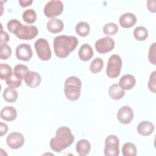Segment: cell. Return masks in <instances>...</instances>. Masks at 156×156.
I'll list each match as a JSON object with an SVG mask.
<instances>
[{
  "instance_id": "1",
  "label": "cell",
  "mask_w": 156,
  "mask_h": 156,
  "mask_svg": "<svg viewBox=\"0 0 156 156\" xmlns=\"http://www.w3.org/2000/svg\"><path fill=\"white\" fill-rule=\"evenodd\" d=\"M74 141V136L71 129L66 126L59 127L55 133V136L50 140L51 149L56 152H60L63 149L71 146Z\"/></svg>"
},
{
  "instance_id": "2",
  "label": "cell",
  "mask_w": 156,
  "mask_h": 156,
  "mask_svg": "<svg viewBox=\"0 0 156 156\" xmlns=\"http://www.w3.org/2000/svg\"><path fill=\"white\" fill-rule=\"evenodd\" d=\"M78 44V40L74 36L60 35L54 39L53 47L55 55L59 58H65L73 51Z\"/></svg>"
},
{
  "instance_id": "3",
  "label": "cell",
  "mask_w": 156,
  "mask_h": 156,
  "mask_svg": "<svg viewBox=\"0 0 156 156\" xmlns=\"http://www.w3.org/2000/svg\"><path fill=\"white\" fill-rule=\"evenodd\" d=\"M82 82L76 76L68 77L65 81L64 93L66 98L70 101L77 100L80 95Z\"/></svg>"
},
{
  "instance_id": "4",
  "label": "cell",
  "mask_w": 156,
  "mask_h": 156,
  "mask_svg": "<svg viewBox=\"0 0 156 156\" xmlns=\"http://www.w3.org/2000/svg\"><path fill=\"white\" fill-rule=\"evenodd\" d=\"M122 60L119 55L113 54L111 55L108 60L106 73L110 78H115L120 74L122 68Z\"/></svg>"
},
{
  "instance_id": "5",
  "label": "cell",
  "mask_w": 156,
  "mask_h": 156,
  "mask_svg": "<svg viewBox=\"0 0 156 156\" xmlns=\"http://www.w3.org/2000/svg\"><path fill=\"white\" fill-rule=\"evenodd\" d=\"M37 54L39 58L43 61H47L51 57V50L48 41L43 38L38 39L34 44Z\"/></svg>"
},
{
  "instance_id": "6",
  "label": "cell",
  "mask_w": 156,
  "mask_h": 156,
  "mask_svg": "<svg viewBox=\"0 0 156 156\" xmlns=\"http://www.w3.org/2000/svg\"><path fill=\"white\" fill-rule=\"evenodd\" d=\"M38 30L35 26H23L21 23L16 30L15 31L14 34L21 40H32L36 37L38 35Z\"/></svg>"
},
{
  "instance_id": "7",
  "label": "cell",
  "mask_w": 156,
  "mask_h": 156,
  "mask_svg": "<svg viewBox=\"0 0 156 156\" xmlns=\"http://www.w3.org/2000/svg\"><path fill=\"white\" fill-rule=\"evenodd\" d=\"M119 141L115 135H108L105 140L104 155L105 156H118L119 154Z\"/></svg>"
},
{
  "instance_id": "8",
  "label": "cell",
  "mask_w": 156,
  "mask_h": 156,
  "mask_svg": "<svg viewBox=\"0 0 156 156\" xmlns=\"http://www.w3.org/2000/svg\"><path fill=\"white\" fill-rule=\"evenodd\" d=\"M63 10V4L59 0H52L47 2L44 7V13L46 16L51 18L60 15Z\"/></svg>"
},
{
  "instance_id": "9",
  "label": "cell",
  "mask_w": 156,
  "mask_h": 156,
  "mask_svg": "<svg viewBox=\"0 0 156 156\" xmlns=\"http://www.w3.org/2000/svg\"><path fill=\"white\" fill-rule=\"evenodd\" d=\"M115 41L110 37L102 38L96 41L95 48L98 52L105 54L113 50L115 47Z\"/></svg>"
},
{
  "instance_id": "10",
  "label": "cell",
  "mask_w": 156,
  "mask_h": 156,
  "mask_svg": "<svg viewBox=\"0 0 156 156\" xmlns=\"http://www.w3.org/2000/svg\"><path fill=\"white\" fill-rule=\"evenodd\" d=\"M15 54L18 60L28 61L32 57L33 52L30 45L27 43H22L16 47Z\"/></svg>"
},
{
  "instance_id": "11",
  "label": "cell",
  "mask_w": 156,
  "mask_h": 156,
  "mask_svg": "<svg viewBox=\"0 0 156 156\" xmlns=\"http://www.w3.org/2000/svg\"><path fill=\"white\" fill-rule=\"evenodd\" d=\"M6 141L10 148L17 149L23 146L24 143V138L20 132H12L7 136Z\"/></svg>"
},
{
  "instance_id": "12",
  "label": "cell",
  "mask_w": 156,
  "mask_h": 156,
  "mask_svg": "<svg viewBox=\"0 0 156 156\" xmlns=\"http://www.w3.org/2000/svg\"><path fill=\"white\" fill-rule=\"evenodd\" d=\"M117 118L122 124H127L130 123L133 118V110L129 105L121 107L118 112Z\"/></svg>"
},
{
  "instance_id": "13",
  "label": "cell",
  "mask_w": 156,
  "mask_h": 156,
  "mask_svg": "<svg viewBox=\"0 0 156 156\" xmlns=\"http://www.w3.org/2000/svg\"><path fill=\"white\" fill-rule=\"evenodd\" d=\"M24 80L28 87L34 88H36L40 84L41 78L38 73L29 71L24 76Z\"/></svg>"
},
{
  "instance_id": "14",
  "label": "cell",
  "mask_w": 156,
  "mask_h": 156,
  "mask_svg": "<svg viewBox=\"0 0 156 156\" xmlns=\"http://www.w3.org/2000/svg\"><path fill=\"white\" fill-rule=\"evenodd\" d=\"M136 22V16L132 13L127 12L122 14L119 19V23L121 27L129 28L135 25Z\"/></svg>"
},
{
  "instance_id": "15",
  "label": "cell",
  "mask_w": 156,
  "mask_h": 156,
  "mask_svg": "<svg viewBox=\"0 0 156 156\" xmlns=\"http://www.w3.org/2000/svg\"><path fill=\"white\" fill-rule=\"evenodd\" d=\"M47 29L49 32L52 34L59 33L62 32L64 27L63 21L57 18H51L49 20L46 24Z\"/></svg>"
},
{
  "instance_id": "16",
  "label": "cell",
  "mask_w": 156,
  "mask_h": 156,
  "mask_svg": "<svg viewBox=\"0 0 156 156\" xmlns=\"http://www.w3.org/2000/svg\"><path fill=\"white\" fill-rule=\"evenodd\" d=\"M136 83L135 78L131 74H125L121 77L119 81V85L126 90H131L133 88Z\"/></svg>"
},
{
  "instance_id": "17",
  "label": "cell",
  "mask_w": 156,
  "mask_h": 156,
  "mask_svg": "<svg viewBox=\"0 0 156 156\" xmlns=\"http://www.w3.org/2000/svg\"><path fill=\"white\" fill-rule=\"evenodd\" d=\"M154 130V124L148 121H143L140 122L137 126V132L143 136H148L151 135Z\"/></svg>"
},
{
  "instance_id": "18",
  "label": "cell",
  "mask_w": 156,
  "mask_h": 156,
  "mask_svg": "<svg viewBox=\"0 0 156 156\" xmlns=\"http://www.w3.org/2000/svg\"><path fill=\"white\" fill-rule=\"evenodd\" d=\"M17 116L16 110L12 106H5L1 111V117L6 121H12Z\"/></svg>"
},
{
  "instance_id": "19",
  "label": "cell",
  "mask_w": 156,
  "mask_h": 156,
  "mask_svg": "<svg viewBox=\"0 0 156 156\" xmlns=\"http://www.w3.org/2000/svg\"><path fill=\"white\" fill-rule=\"evenodd\" d=\"M79 58L84 62L89 60L93 55V51L91 46L88 44H82L78 52Z\"/></svg>"
},
{
  "instance_id": "20",
  "label": "cell",
  "mask_w": 156,
  "mask_h": 156,
  "mask_svg": "<svg viewBox=\"0 0 156 156\" xmlns=\"http://www.w3.org/2000/svg\"><path fill=\"white\" fill-rule=\"evenodd\" d=\"M76 151L77 154L80 156H85L88 155L91 149V144L90 142L85 140H80L76 143Z\"/></svg>"
},
{
  "instance_id": "21",
  "label": "cell",
  "mask_w": 156,
  "mask_h": 156,
  "mask_svg": "<svg viewBox=\"0 0 156 156\" xmlns=\"http://www.w3.org/2000/svg\"><path fill=\"white\" fill-rule=\"evenodd\" d=\"M108 94L111 98L114 100H119L125 95L124 90H123L119 84H112L108 89Z\"/></svg>"
},
{
  "instance_id": "22",
  "label": "cell",
  "mask_w": 156,
  "mask_h": 156,
  "mask_svg": "<svg viewBox=\"0 0 156 156\" xmlns=\"http://www.w3.org/2000/svg\"><path fill=\"white\" fill-rule=\"evenodd\" d=\"M22 79L23 78L21 76L13 73L10 77L5 79V83L9 88L15 89L21 85Z\"/></svg>"
},
{
  "instance_id": "23",
  "label": "cell",
  "mask_w": 156,
  "mask_h": 156,
  "mask_svg": "<svg viewBox=\"0 0 156 156\" xmlns=\"http://www.w3.org/2000/svg\"><path fill=\"white\" fill-rule=\"evenodd\" d=\"M18 91L11 88H5L3 92L4 99L10 103L15 102L18 98Z\"/></svg>"
},
{
  "instance_id": "24",
  "label": "cell",
  "mask_w": 156,
  "mask_h": 156,
  "mask_svg": "<svg viewBox=\"0 0 156 156\" xmlns=\"http://www.w3.org/2000/svg\"><path fill=\"white\" fill-rule=\"evenodd\" d=\"M90 30V27L89 24L84 21H80L78 23L76 26V33L81 37L87 36Z\"/></svg>"
},
{
  "instance_id": "25",
  "label": "cell",
  "mask_w": 156,
  "mask_h": 156,
  "mask_svg": "<svg viewBox=\"0 0 156 156\" xmlns=\"http://www.w3.org/2000/svg\"><path fill=\"white\" fill-rule=\"evenodd\" d=\"M133 35L136 40L144 41L148 37V31L144 26H138L133 30Z\"/></svg>"
},
{
  "instance_id": "26",
  "label": "cell",
  "mask_w": 156,
  "mask_h": 156,
  "mask_svg": "<svg viewBox=\"0 0 156 156\" xmlns=\"http://www.w3.org/2000/svg\"><path fill=\"white\" fill-rule=\"evenodd\" d=\"M136 147L132 143H126L122 147V154L124 156H135Z\"/></svg>"
},
{
  "instance_id": "27",
  "label": "cell",
  "mask_w": 156,
  "mask_h": 156,
  "mask_svg": "<svg viewBox=\"0 0 156 156\" xmlns=\"http://www.w3.org/2000/svg\"><path fill=\"white\" fill-rule=\"evenodd\" d=\"M104 67V62L102 58L99 57L95 58L90 63V69L91 73L96 74L100 72Z\"/></svg>"
},
{
  "instance_id": "28",
  "label": "cell",
  "mask_w": 156,
  "mask_h": 156,
  "mask_svg": "<svg viewBox=\"0 0 156 156\" xmlns=\"http://www.w3.org/2000/svg\"><path fill=\"white\" fill-rule=\"evenodd\" d=\"M23 19L27 24L34 23L37 19L35 11L32 9L26 10L23 13Z\"/></svg>"
},
{
  "instance_id": "29",
  "label": "cell",
  "mask_w": 156,
  "mask_h": 156,
  "mask_svg": "<svg viewBox=\"0 0 156 156\" xmlns=\"http://www.w3.org/2000/svg\"><path fill=\"white\" fill-rule=\"evenodd\" d=\"M0 74L2 80L7 79L13 74L11 66L7 64L1 63L0 65Z\"/></svg>"
},
{
  "instance_id": "30",
  "label": "cell",
  "mask_w": 156,
  "mask_h": 156,
  "mask_svg": "<svg viewBox=\"0 0 156 156\" xmlns=\"http://www.w3.org/2000/svg\"><path fill=\"white\" fill-rule=\"evenodd\" d=\"M118 30V26L114 23L106 24L103 27V32L105 35H115Z\"/></svg>"
},
{
  "instance_id": "31",
  "label": "cell",
  "mask_w": 156,
  "mask_h": 156,
  "mask_svg": "<svg viewBox=\"0 0 156 156\" xmlns=\"http://www.w3.org/2000/svg\"><path fill=\"white\" fill-rule=\"evenodd\" d=\"M12 54V49L10 47L6 44L0 45V58L2 60L8 59Z\"/></svg>"
},
{
  "instance_id": "32",
  "label": "cell",
  "mask_w": 156,
  "mask_h": 156,
  "mask_svg": "<svg viewBox=\"0 0 156 156\" xmlns=\"http://www.w3.org/2000/svg\"><path fill=\"white\" fill-rule=\"evenodd\" d=\"M29 69L27 66L23 65V64H18L16 65L14 69H13V73H16V74L21 76L23 79H24L26 74L29 72Z\"/></svg>"
},
{
  "instance_id": "33",
  "label": "cell",
  "mask_w": 156,
  "mask_h": 156,
  "mask_svg": "<svg viewBox=\"0 0 156 156\" xmlns=\"http://www.w3.org/2000/svg\"><path fill=\"white\" fill-rule=\"evenodd\" d=\"M156 71H154L151 74L148 82V88L153 93L156 92Z\"/></svg>"
},
{
  "instance_id": "34",
  "label": "cell",
  "mask_w": 156,
  "mask_h": 156,
  "mask_svg": "<svg viewBox=\"0 0 156 156\" xmlns=\"http://www.w3.org/2000/svg\"><path fill=\"white\" fill-rule=\"evenodd\" d=\"M155 49H156V43H153L152 45H151L149 50L148 54V58L149 62L155 65H156V55H155Z\"/></svg>"
},
{
  "instance_id": "35",
  "label": "cell",
  "mask_w": 156,
  "mask_h": 156,
  "mask_svg": "<svg viewBox=\"0 0 156 156\" xmlns=\"http://www.w3.org/2000/svg\"><path fill=\"white\" fill-rule=\"evenodd\" d=\"M21 23L16 20V19H12L11 20H10L7 24V27L8 30L14 34L15 31L16 30V29L18 28V27L19 26V25L21 24Z\"/></svg>"
},
{
  "instance_id": "36",
  "label": "cell",
  "mask_w": 156,
  "mask_h": 156,
  "mask_svg": "<svg viewBox=\"0 0 156 156\" xmlns=\"http://www.w3.org/2000/svg\"><path fill=\"white\" fill-rule=\"evenodd\" d=\"M9 41V34L6 32L3 31L2 29L1 30V41H0L1 44L0 45L6 44Z\"/></svg>"
},
{
  "instance_id": "37",
  "label": "cell",
  "mask_w": 156,
  "mask_h": 156,
  "mask_svg": "<svg viewBox=\"0 0 156 156\" xmlns=\"http://www.w3.org/2000/svg\"><path fill=\"white\" fill-rule=\"evenodd\" d=\"M147 7L148 10L152 12L155 13L156 12L155 8V0H149L147 2Z\"/></svg>"
},
{
  "instance_id": "38",
  "label": "cell",
  "mask_w": 156,
  "mask_h": 156,
  "mask_svg": "<svg viewBox=\"0 0 156 156\" xmlns=\"http://www.w3.org/2000/svg\"><path fill=\"white\" fill-rule=\"evenodd\" d=\"M8 130V126L4 122L0 123V135L3 136L7 132Z\"/></svg>"
},
{
  "instance_id": "39",
  "label": "cell",
  "mask_w": 156,
  "mask_h": 156,
  "mask_svg": "<svg viewBox=\"0 0 156 156\" xmlns=\"http://www.w3.org/2000/svg\"><path fill=\"white\" fill-rule=\"evenodd\" d=\"M18 2L21 7H25L30 5L33 2V1L32 0H20Z\"/></svg>"
}]
</instances>
